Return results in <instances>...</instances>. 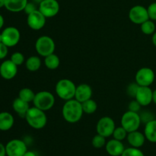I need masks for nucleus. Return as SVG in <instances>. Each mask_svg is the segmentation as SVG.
<instances>
[{"instance_id":"nucleus-1","label":"nucleus","mask_w":156,"mask_h":156,"mask_svg":"<svg viewBox=\"0 0 156 156\" xmlns=\"http://www.w3.org/2000/svg\"><path fill=\"white\" fill-rule=\"evenodd\" d=\"M84 112L82 102L76 99L66 101L62 109V114L64 119L69 123H76L82 117Z\"/></svg>"},{"instance_id":"nucleus-2","label":"nucleus","mask_w":156,"mask_h":156,"mask_svg":"<svg viewBox=\"0 0 156 156\" xmlns=\"http://www.w3.org/2000/svg\"><path fill=\"white\" fill-rule=\"evenodd\" d=\"M24 118L27 124L34 129H41L47 125V117L45 112L35 106L29 109Z\"/></svg>"},{"instance_id":"nucleus-3","label":"nucleus","mask_w":156,"mask_h":156,"mask_svg":"<svg viewBox=\"0 0 156 156\" xmlns=\"http://www.w3.org/2000/svg\"><path fill=\"white\" fill-rule=\"evenodd\" d=\"M55 90L59 98L67 101L75 98L76 86L71 80L61 79L56 84Z\"/></svg>"},{"instance_id":"nucleus-4","label":"nucleus","mask_w":156,"mask_h":156,"mask_svg":"<svg viewBox=\"0 0 156 156\" xmlns=\"http://www.w3.org/2000/svg\"><path fill=\"white\" fill-rule=\"evenodd\" d=\"M33 103L35 107L45 112L50 110L54 106L55 97L50 92L43 90L35 94Z\"/></svg>"},{"instance_id":"nucleus-5","label":"nucleus","mask_w":156,"mask_h":156,"mask_svg":"<svg viewBox=\"0 0 156 156\" xmlns=\"http://www.w3.org/2000/svg\"><path fill=\"white\" fill-rule=\"evenodd\" d=\"M55 47L56 45L53 38L47 35H43L38 38L35 43V49L37 54L44 58L54 53Z\"/></svg>"},{"instance_id":"nucleus-6","label":"nucleus","mask_w":156,"mask_h":156,"mask_svg":"<svg viewBox=\"0 0 156 156\" xmlns=\"http://www.w3.org/2000/svg\"><path fill=\"white\" fill-rule=\"evenodd\" d=\"M141 117L138 113L128 110L121 117V126H123L127 132L136 131L141 124Z\"/></svg>"},{"instance_id":"nucleus-7","label":"nucleus","mask_w":156,"mask_h":156,"mask_svg":"<svg viewBox=\"0 0 156 156\" xmlns=\"http://www.w3.org/2000/svg\"><path fill=\"white\" fill-rule=\"evenodd\" d=\"M155 75L153 70L149 67H142L136 72V83L140 87H150L155 80Z\"/></svg>"},{"instance_id":"nucleus-8","label":"nucleus","mask_w":156,"mask_h":156,"mask_svg":"<svg viewBox=\"0 0 156 156\" xmlns=\"http://www.w3.org/2000/svg\"><path fill=\"white\" fill-rule=\"evenodd\" d=\"M115 122L112 118L109 116H104L101 118L96 125V130L98 134L105 138L112 136L115 129Z\"/></svg>"},{"instance_id":"nucleus-9","label":"nucleus","mask_w":156,"mask_h":156,"mask_svg":"<svg viewBox=\"0 0 156 156\" xmlns=\"http://www.w3.org/2000/svg\"><path fill=\"white\" fill-rule=\"evenodd\" d=\"M1 34L2 37V43L8 47H14L18 44L21 38L19 30L12 26L5 28Z\"/></svg>"},{"instance_id":"nucleus-10","label":"nucleus","mask_w":156,"mask_h":156,"mask_svg":"<svg viewBox=\"0 0 156 156\" xmlns=\"http://www.w3.org/2000/svg\"><path fill=\"white\" fill-rule=\"evenodd\" d=\"M7 156H23L27 151V145L21 139H12L5 145Z\"/></svg>"},{"instance_id":"nucleus-11","label":"nucleus","mask_w":156,"mask_h":156,"mask_svg":"<svg viewBox=\"0 0 156 156\" xmlns=\"http://www.w3.org/2000/svg\"><path fill=\"white\" fill-rule=\"evenodd\" d=\"M129 18L134 24H142L149 19L147 8L140 5L133 6L129 12Z\"/></svg>"},{"instance_id":"nucleus-12","label":"nucleus","mask_w":156,"mask_h":156,"mask_svg":"<svg viewBox=\"0 0 156 156\" xmlns=\"http://www.w3.org/2000/svg\"><path fill=\"white\" fill-rule=\"evenodd\" d=\"M38 10L46 17L53 18L59 11V4L57 0H43L39 4Z\"/></svg>"},{"instance_id":"nucleus-13","label":"nucleus","mask_w":156,"mask_h":156,"mask_svg":"<svg viewBox=\"0 0 156 156\" xmlns=\"http://www.w3.org/2000/svg\"><path fill=\"white\" fill-rule=\"evenodd\" d=\"M46 18H47L37 9L35 12L27 15V25L33 30H41L45 25Z\"/></svg>"},{"instance_id":"nucleus-14","label":"nucleus","mask_w":156,"mask_h":156,"mask_svg":"<svg viewBox=\"0 0 156 156\" xmlns=\"http://www.w3.org/2000/svg\"><path fill=\"white\" fill-rule=\"evenodd\" d=\"M153 90L149 87H140L137 90L135 99L141 106H147L152 102Z\"/></svg>"},{"instance_id":"nucleus-15","label":"nucleus","mask_w":156,"mask_h":156,"mask_svg":"<svg viewBox=\"0 0 156 156\" xmlns=\"http://www.w3.org/2000/svg\"><path fill=\"white\" fill-rule=\"evenodd\" d=\"M18 73V66L11 60L4 61L0 65V75L5 80H12Z\"/></svg>"},{"instance_id":"nucleus-16","label":"nucleus","mask_w":156,"mask_h":156,"mask_svg":"<svg viewBox=\"0 0 156 156\" xmlns=\"http://www.w3.org/2000/svg\"><path fill=\"white\" fill-rule=\"evenodd\" d=\"M91 96H92V89L88 84H81L76 87L74 99L79 102H84L88 99H91Z\"/></svg>"},{"instance_id":"nucleus-17","label":"nucleus","mask_w":156,"mask_h":156,"mask_svg":"<svg viewBox=\"0 0 156 156\" xmlns=\"http://www.w3.org/2000/svg\"><path fill=\"white\" fill-rule=\"evenodd\" d=\"M107 152L111 156H121L124 151L125 148L122 141L117 139H111L105 145Z\"/></svg>"},{"instance_id":"nucleus-18","label":"nucleus","mask_w":156,"mask_h":156,"mask_svg":"<svg viewBox=\"0 0 156 156\" xmlns=\"http://www.w3.org/2000/svg\"><path fill=\"white\" fill-rule=\"evenodd\" d=\"M126 138H127V141L131 147L136 148H140V147L143 146L146 139L144 133H142L138 130L129 132Z\"/></svg>"},{"instance_id":"nucleus-19","label":"nucleus","mask_w":156,"mask_h":156,"mask_svg":"<svg viewBox=\"0 0 156 156\" xmlns=\"http://www.w3.org/2000/svg\"><path fill=\"white\" fill-rule=\"evenodd\" d=\"M27 2V0H5V8L9 12H20L24 11Z\"/></svg>"},{"instance_id":"nucleus-20","label":"nucleus","mask_w":156,"mask_h":156,"mask_svg":"<svg viewBox=\"0 0 156 156\" xmlns=\"http://www.w3.org/2000/svg\"><path fill=\"white\" fill-rule=\"evenodd\" d=\"M15 119L13 116L8 112L0 113V130L8 131L13 127Z\"/></svg>"},{"instance_id":"nucleus-21","label":"nucleus","mask_w":156,"mask_h":156,"mask_svg":"<svg viewBox=\"0 0 156 156\" xmlns=\"http://www.w3.org/2000/svg\"><path fill=\"white\" fill-rule=\"evenodd\" d=\"M12 108L15 110V113H18L20 116L25 117L26 113L30 109V106H29V102H25V101L22 100L19 97H18L12 102Z\"/></svg>"},{"instance_id":"nucleus-22","label":"nucleus","mask_w":156,"mask_h":156,"mask_svg":"<svg viewBox=\"0 0 156 156\" xmlns=\"http://www.w3.org/2000/svg\"><path fill=\"white\" fill-rule=\"evenodd\" d=\"M146 139L152 143H156V119L146 122L144 128Z\"/></svg>"},{"instance_id":"nucleus-23","label":"nucleus","mask_w":156,"mask_h":156,"mask_svg":"<svg viewBox=\"0 0 156 156\" xmlns=\"http://www.w3.org/2000/svg\"><path fill=\"white\" fill-rule=\"evenodd\" d=\"M26 68L29 71L34 72L40 69L41 66V60L37 56H31L26 60L25 62Z\"/></svg>"},{"instance_id":"nucleus-24","label":"nucleus","mask_w":156,"mask_h":156,"mask_svg":"<svg viewBox=\"0 0 156 156\" xmlns=\"http://www.w3.org/2000/svg\"><path fill=\"white\" fill-rule=\"evenodd\" d=\"M59 64H60V60L59 57L54 53L46 57L44 59V64L46 67L50 70H56L59 66Z\"/></svg>"},{"instance_id":"nucleus-25","label":"nucleus","mask_w":156,"mask_h":156,"mask_svg":"<svg viewBox=\"0 0 156 156\" xmlns=\"http://www.w3.org/2000/svg\"><path fill=\"white\" fill-rule=\"evenodd\" d=\"M35 94L36 93H34V92L31 89L25 87V88H22L20 90L19 93H18V97L22 99V100L25 101V102H30L34 101Z\"/></svg>"},{"instance_id":"nucleus-26","label":"nucleus","mask_w":156,"mask_h":156,"mask_svg":"<svg viewBox=\"0 0 156 156\" xmlns=\"http://www.w3.org/2000/svg\"><path fill=\"white\" fill-rule=\"evenodd\" d=\"M82 106L83 112L86 114H92L95 113L98 109L97 102L92 99H88L84 102H82Z\"/></svg>"},{"instance_id":"nucleus-27","label":"nucleus","mask_w":156,"mask_h":156,"mask_svg":"<svg viewBox=\"0 0 156 156\" xmlns=\"http://www.w3.org/2000/svg\"><path fill=\"white\" fill-rule=\"evenodd\" d=\"M141 31L143 34L147 35H153L155 32V24L152 20H147L146 21L140 24Z\"/></svg>"},{"instance_id":"nucleus-28","label":"nucleus","mask_w":156,"mask_h":156,"mask_svg":"<svg viewBox=\"0 0 156 156\" xmlns=\"http://www.w3.org/2000/svg\"><path fill=\"white\" fill-rule=\"evenodd\" d=\"M128 132L123 126L116 127L113 133V137L114 139H117L119 141H123L127 137Z\"/></svg>"},{"instance_id":"nucleus-29","label":"nucleus","mask_w":156,"mask_h":156,"mask_svg":"<svg viewBox=\"0 0 156 156\" xmlns=\"http://www.w3.org/2000/svg\"><path fill=\"white\" fill-rule=\"evenodd\" d=\"M105 139L106 138L99 134L94 136L91 140V144H92L93 147L95 148H101L102 147L106 145V139Z\"/></svg>"},{"instance_id":"nucleus-30","label":"nucleus","mask_w":156,"mask_h":156,"mask_svg":"<svg viewBox=\"0 0 156 156\" xmlns=\"http://www.w3.org/2000/svg\"><path fill=\"white\" fill-rule=\"evenodd\" d=\"M121 156H145L143 151L140 148H125L124 151L122 154Z\"/></svg>"},{"instance_id":"nucleus-31","label":"nucleus","mask_w":156,"mask_h":156,"mask_svg":"<svg viewBox=\"0 0 156 156\" xmlns=\"http://www.w3.org/2000/svg\"><path fill=\"white\" fill-rule=\"evenodd\" d=\"M11 61L14 63L15 64H16L17 66H20L24 62V56L22 53L21 52H14L12 54L10 58Z\"/></svg>"},{"instance_id":"nucleus-32","label":"nucleus","mask_w":156,"mask_h":156,"mask_svg":"<svg viewBox=\"0 0 156 156\" xmlns=\"http://www.w3.org/2000/svg\"><path fill=\"white\" fill-rule=\"evenodd\" d=\"M140 86L136 84V83H131L128 85L127 89H126V93L131 97L135 98L136 95L137 90H138Z\"/></svg>"},{"instance_id":"nucleus-33","label":"nucleus","mask_w":156,"mask_h":156,"mask_svg":"<svg viewBox=\"0 0 156 156\" xmlns=\"http://www.w3.org/2000/svg\"><path fill=\"white\" fill-rule=\"evenodd\" d=\"M148 14H149V19L152 21H156V2H153L147 8Z\"/></svg>"},{"instance_id":"nucleus-34","label":"nucleus","mask_w":156,"mask_h":156,"mask_svg":"<svg viewBox=\"0 0 156 156\" xmlns=\"http://www.w3.org/2000/svg\"><path fill=\"white\" fill-rule=\"evenodd\" d=\"M128 108H129V111L138 113V111L140 110V108H141V105H140L136 99H134V100L131 101V102H129V106H128Z\"/></svg>"},{"instance_id":"nucleus-35","label":"nucleus","mask_w":156,"mask_h":156,"mask_svg":"<svg viewBox=\"0 0 156 156\" xmlns=\"http://www.w3.org/2000/svg\"><path fill=\"white\" fill-rule=\"evenodd\" d=\"M36 10H37V7L34 3L33 2H27V4L26 5L25 8L24 9V11L27 15H29V14L35 12Z\"/></svg>"},{"instance_id":"nucleus-36","label":"nucleus","mask_w":156,"mask_h":156,"mask_svg":"<svg viewBox=\"0 0 156 156\" xmlns=\"http://www.w3.org/2000/svg\"><path fill=\"white\" fill-rule=\"evenodd\" d=\"M9 47L3 43H0V60L4 59L8 54Z\"/></svg>"},{"instance_id":"nucleus-37","label":"nucleus","mask_w":156,"mask_h":156,"mask_svg":"<svg viewBox=\"0 0 156 156\" xmlns=\"http://www.w3.org/2000/svg\"><path fill=\"white\" fill-rule=\"evenodd\" d=\"M5 155H6L5 146L0 142V156H5Z\"/></svg>"},{"instance_id":"nucleus-38","label":"nucleus","mask_w":156,"mask_h":156,"mask_svg":"<svg viewBox=\"0 0 156 156\" xmlns=\"http://www.w3.org/2000/svg\"><path fill=\"white\" fill-rule=\"evenodd\" d=\"M23 156H37L36 153L32 151H27Z\"/></svg>"},{"instance_id":"nucleus-39","label":"nucleus","mask_w":156,"mask_h":156,"mask_svg":"<svg viewBox=\"0 0 156 156\" xmlns=\"http://www.w3.org/2000/svg\"><path fill=\"white\" fill-rule=\"evenodd\" d=\"M4 25V18H3L2 15L0 14V29L3 27Z\"/></svg>"},{"instance_id":"nucleus-40","label":"nucleus","mask_w":156,"mask_h":156,"mask_svg":"<svg viewBox=\"0 0 156 156\" xmlns=\"http://www.w3.org/2000/svg\"><path fill=\"white\" fill-rule=\"evenodd\" d=\"M152 43H153V44L155 45V47H156V32L153 34V35H152Z\"/></svg>"},{"instance_id":"nucleus-41","label":"nucleus","mask_w":156,"mask_h":156,"mask_svg":"<svg viewBox=\"0 0 156 156\" xmlns=\"http://www.w3.org/2000/svg\"><path fill=\"white\" fill-rule=\"evenodd\" d=\"M152 102L156 105V89L153 90V95H152Z\"/></svg>"},{"instance_id":"nucleus-42","label":"nucleus","mask_w":156,"mask_h":156,"mask_svg":"<svg viewBox=\"0 0 156 156\" xmlns=\"http://www.w3.org/2000/svg\"><path fill=\"white\" fill-rule=\"evenodd\" d=\"M5 0H0V9L5 7Z\"/></svg>"},{"instance_id":"nucleus-43","label":"nucleus","mask_w":156,"mask_h":156,"mask_svg":"<svg viewBox=\"0 0 156 156\" xmlns=\"http://www.w3.org/2000/svg\"><path fill=\"white\" fill-rule=\"evenodd\" d=\"M0 43H2V34H0Z\"/></svg>"}]
</instances>
